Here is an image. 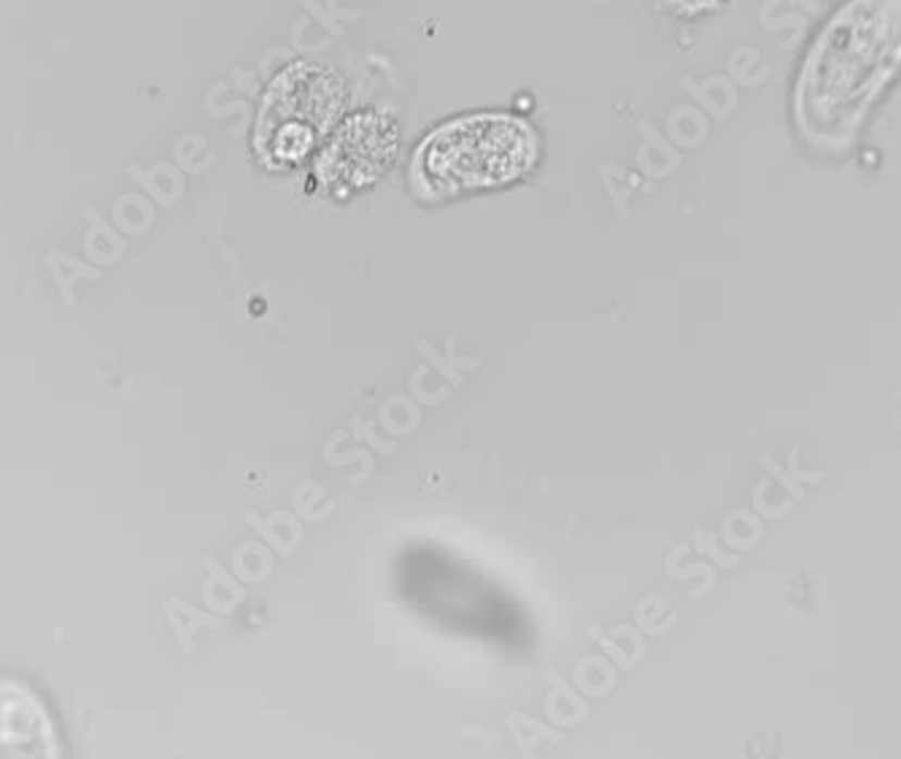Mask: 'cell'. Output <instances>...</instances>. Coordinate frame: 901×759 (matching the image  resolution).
<instances>
[{
    "label": "cell",
    "instance_id": "2",
    "mask_svg": "<svg viewBox=\"0 0 901 759\" xmlns=\"http://www.w3.org/2000/svg\"><path fill=\"white\" fill-rule=\"evenodd\" d=\"M532 157L534 138L527 125L510 117H470L421 146L416 173L432 195H454L514 182L532 166Z\"/></svg>",
    "mask_w": 901,
    "mask_h": 759
},
{
    "label": "cell",
    "instance_id": "5",
    "mask_svg": "<svg viewBox=\"0 0 901 759\" xmlns=\"http://www.w3.org/2000/svg\"><path fill=\"white\" fill-rule=\"evenodd\" d=\"M764 465H767L769 470H773V476H777L782 483H786V489L791 492L793 500H802L804 498V483H818L824 481V474H815V470H802L799 468V452L791 454V470H780L777 465L773 463L769 457H764Z\"/></svg>",
    "mask_w": 901,
    "mask_h": 759
},
{
    "label": "cell",
    "instance_id": "4",
    "mask_svg": "<svg viewBox=\"0 0 901 759\" xmlns=\"http://www.w3.org/2000/svg\"><path fill=\"white\" fill-rule=\"evenodd\" d=\"M394 149H397V131L386 114L381 111L357 114L343 122L322 149L319 176L335 193H351L381 176V171L392 162Z\"/></svg>",
    "mask_w": 901,
    "mask_h": 759
},
{
    "label": "cell",
    "instance_id": "3",
    "mask_svg": "<svg viewBox=\"0 0 901 759\" xmlns=\"http://www.w3.org/2000/svg\"><path fill=\"white\" fill-rule=\"evenodd\" d=\"M346 103L343 82L317 63L286 69L270 87L257 122V149L268 166H295L324 136Z\"/></svg>",
    "mask_w": 901,
    "mask_h": 759
},
{
    "label": "cell",
    "instance_id": "1",
    "mask_svg": "<svg viewBox=\"0 0 901 759\" xmlns=\"http://www.w3.org/2000/svg\"><path fill=\"white\" fill-rule=\"evenodd\" d=\"M901 63V0H853L807 60L799 114L818 133L844 131Z\"/></svg>",
    "mask_w": 901,
    "mask_h": 759
}]
</instances>
